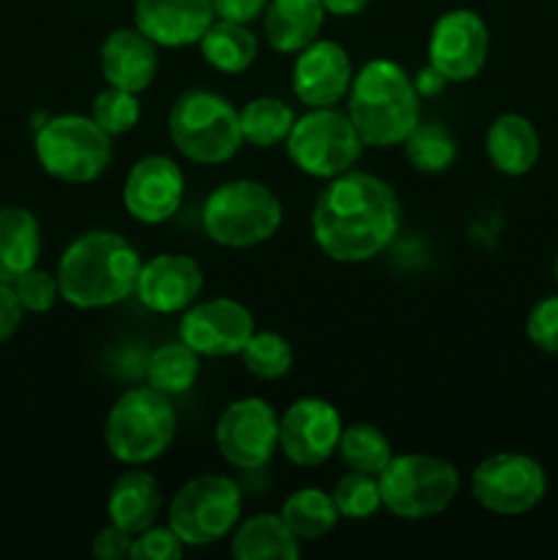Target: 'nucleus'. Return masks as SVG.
<instances>
[{
  "mask_svg": "<svg viewBox=\"0 0 558 560\" xmlns=\"http://www.w3.org/2000/svg\"><path fill=\"white\" fill-rule=\"evenodd\" d=\"M399 230V200L377 175L348 173L328 180L312 208V238L337 262H367L381 255Z\"/></svg>",
  "mask_w": 558,
  "mask_h": 560,
  "instance_id": "obj_1",
  "label": "nucleus"
},
{
  "mask_svg": "<svg viewBox=\"0 0 558 560\" xmlns=\"http://www.w3.org/2000/svg\"><path fill=\"white\" fill-rule=\"evenodd\" d=\"M140 252L113 230H91L71 241L58 260L60 299L77 310H104L135 295Z\"/></svg>",
  "mask_w": 558,
  "mask_h": 560,
  "instance_id": "obj_2",
  "label": "nucleus"
},
{
  "mask_svg": "<svg viewBox=\"0 0 558 560\" xmlns=\"http://www.w3.org/2000/svg\"><path fill=\"white\" fill-rule=\"evenodd\" d=\"M348 118L364 145H403L421 120V96L414 88V77L388 58L364 63L348 91Z\"/></svg>",
  "mask_w": 558,
  "mask_h": 560,
  "instance_id": "obj_3",
  "label": "nucleus"
},
{
  "mask_svg": "<svg viewBox=\"0 0 558 560\" xmlns=\"http://www.w3.org/2000/svg\"><path fill=\"white\" fill-rule=\"evenodd\" d=\"M178 416L167 394L151 386L120 394L104 421V443L118 463L129 468L153 463L175 441Z\"/></svg>",
  "mask_w": 558,
  "mask_h": 560,
  "instance_id": "obj_4",
  "label": "nucleus"
},
{
  "mask_svg": "<svg viewBox=\"0 0 558 560\" xmlns=\"http://www.w3.org/2000/svg\"><path fill=\"white\" fill-rule=\"evenodd\" d=\"M282 202L266 184L235 178L213 189L202 206V230L228 249H252L266 244L282 228Z\"/></svg>",
  "mask_w": 558,
  "mask_h": 560,
  "instance_id": "obj_5",
  "label": "nucleus"
},
{
  "mask_svg": "<svg viewBox=\"0 0 558 560\" xmlns=\"http://www.w3.org/2000/svg\"><path fill=\"white\" fill-rule=\"evenodd\" d=\"M33 151L49 178L91 184L113 164V137L88 115H53L36 126Z\"/></svg>",
  "mask_w": 558,
  "mask_h": 560,
  "instance_id": "obj_6",
  "label": "nucleus"
},
{
  "mask_svg": "<svg viewBox=\"0 0 558 560\" xmlns=\"http://www.w3.org/2000/svg\"><path fill=\"white\" fill-rule=\"evenodd\" d=\"M170 140L195 164H224L241 151V115L213 91H186L167 118Z\"/></svg>",
  "mask_w": 558,
  "mask_h": 560,
  "instance_id": "obj_7",
  "label": "nucleus"
},
{
  "mask_svg": "<svg viewBox=\"0 0 558 560\" xmlns=\"http://www.w3.org/2000/svg\"><path fill=\"white\" fill-rule=\"evenodd\" d=\"M381 501L394 517L427 520L452 506L460 474L452 463L430 454H399L377 474Z\"/></svg>",
  "mask_w": 558,
  "mask_h": 560,
  "instance_id": "obj_8",
  "label": "nucleus"
},
{
  "mask_svg": "<svg viewBox=\"0 0 558 560\" xmlns=\"http://www.w3.org/2000/svg\"><path fill=\"white\" fill-rule=\"evenodd\" d=\"M284 142L290 162L301 173L326 180L353 170L364 151V140L356 131L353 120L348 113L334 107H312L310 113L295 118Z\"/></svg>",
  "mask_w": 558,
  "mask_h": 560,
  "instance_id": "obj_9",
  "label": "nucleus"
},
{
  "mask_svg": "<svg viewBox=\"0 0 558 560\" xmlns=\"http://www.w3.org/2000/svg\"><path fill=\"white\" fill-rule=\"evenodd\" d=\"M170 528L186 547L228 539L241 520V490L233 479L206 474L189 479L170 503Z\"/></svg>",
  "mask_w": 558,
  "mask_h": 560,
  "instance_id": "obj_10",
  "label": "nucleus"
},
{
  "mask_svg": "<svg viewBox=\"0 0 558 560\" xmlns=\"http://www.w3.org/2000/svg\"><path fill=\"white\" fill-rule=\"evenodd\" d=\"M470 492L487 512L498 517H520L542 503L547 492V474L528 454L498 452L476 465Z\"/></svg>",
  "mask_w": 558,
  "mask_h": 560,
  "instance_id": "obj_11",
  "label": "nucleus"
},
{
  "mask_svg": "<svg viewBox=\"0 0 558 560\" xmlns=\"http://www.w3.org/2000/svg\"><path fill=\"white\" fill-rule=\"evenodd\" d=\"M217 448L233 468H266L279 448L277 410L260 397L230 402L217 421Z\"/></svg>",
  "mask_w": 558,
  "mask_h": 560,
  "instance_id": "obj_12",
  "label": "nucleus"
},
{
  "mask_svg": "<svg viewBox=\"0 0 558 560\" xmlns=\"http://www.w3.org/2000/svg\"><path fill=\"white\" fill-rule=\"evenodd\" d=\"M490 55V31L470 9H452L435 20L427 44L430 63L449 82H468L485 69Z\"/></svg>",
  "mask_w": 558,
  "mask_h": 560,
  "instance_id": "obj_13",
  "label": "nucleus"
},
{
  "mask_svg": "<svg viewBox=\"0 0 558 560\" xmlns=\"http://www.w3.org/2000/svg\"><path fill=\"white\" fill-rule=\"evenodd\" d=\"M342 435L339 410L328 399L301 397L279 416V448L301 468H317L337 452Z\"/></svg>",
  "mask_w": 558,
  "mask_h": 560,
  "instance_id": "obj_14",
  "label": "nucleus"
},
{
  "mask_svg": "<svg viewBox=\"0 0 558 560\" xmlns=\"http://www.w3.org/2000/svg\"><path fill=\"white\" fill-rule=\"evenodd\" d=\"M252 334H255V317L235 299L195 301L189 310H184L178 323V339L208 359L241 353Z\"/></svg>",
  "mask_w": 558,
  "mask_h": 560,
  "instance_id": "obj_15",
  "label": "nucleus"
},
{
  "mask_svg": "<svg viewBox=\"0 0 558 560\" xmlns=\"http://www.w3.org/2000/svg\"><path fill=\"white\" fill-rule=\"evenodd\" d=\"M184 173L162 153H151L135 162L124 184V206L137 222L162 224L178 213L184 202Z\"/></svg>",
  "mask_w": 558,
  "mask_h": 560,
  "instance_id": "obj_16",
  "label": "nucleus"
},
{
  "mask_svg": "<svg viewBox=\"0 0 558 560\" xmlns=\"http://www.w3.org/2000/svg\"><path fill=\"white\" fill-rule=\"evenodd\" d=\"M353 85V66L342 44L315 38L295 52L293 93L306 107H337Z\"/></svg>",
  "mask_w": 558,
  "mask_h": 560,
  "instance_id": "obj_17",
  "label": "nucleus"
},
{
  "mask_svg": "<svg viewBox=\"0 0 558 560\" xmlns=\"http://www.w3.org/2000/svg\"><path fill=\"white\" fill-rule=\"evenodd\" d=\"M202 293V268L189 255H156L142 262L135 295L156 315H175L189 310Z\"/></svg>",
  "mask_w": 558,
  "mask_h": 560,
  "instance_id": "obj_18",
  "label": "nucleus"
},
{
  "mask_svg": "<svg viewBox=\"0 0 558 560\" xmlns=\"http://www.w3.org/2000/svg\"><path fill=\"white\" fill-rule=\"evenodd\" d=\"M211 0H137L135 27L156 47H191L213 22Z\"/></svg>",
  "mask_w": 558,
  "mask_h": 560,
  "instance_id": "obj_19",
  "label": "nucleus"
},
{
  "mask_svg": "<svg viewBox=\"0 0 558 560\" xmlns=\"http://www.w3.org/2000/svg\"><path fill=\"white\" fill-rule=\"evenodd\" d=\"M98 63H102L107 85L142 93L156 80V44L137 27H118L104 38L102 49H98Z\"/></svg>",
  "mask_w": 558,
  "mask_h": 560,
  "instance_id": "obj_20",
  "label": "nucleus"
},
{
  "mask_svg": "<svg viewBox=\"0 0 558 560\" xmlns=\"http://www.w3.org/2000/svg\"><path fill=\"white\" fill-rule=\"evenodd\" d=\"M485 151L492 167L509 178L531 173L539 162L542 140L536 126L520 113H503L485 135Z\"/></svg>",
  "mask_w": 558,
  "mask_h": 560,
  "instance_id": "obj_21",
  "label": "nucleus"
},
{
  "mask_svg": "<svg viewBox=\"0 0 558 560\" xmlns=\"http://www.w3.org/2000/svg\"><path fill=\"white\" fill-rule=\"evenodd\" d=\"M326 9L323 0H268L263 33L277 52L295 55L321 38Z\"/></svg>",
  "mask_w": 558,
  "mask_h": 560,
  "instance_id": "obj_22",
  "label": "nucleus"
},
{
  "mask_svg": "<svg viewBox=\"0 0 558 560\" xmlns=\"http://www.w3.org/2000/svg\"><path fill=\"white\" fill-rule=\"evenodd\" d=\"M162 512V492L156 479L148 470L131 468L115 479L107 495L109 523L124 528L126 534L137 536L156 523Z\"/></svg>",
  "mask_w": 558,
  "mask_h": 560,
  "instance_id": "obj_23",
  "label": "nucleus"
},
{
  "mask_svg": "<svg viewBox=\"0 0 558 560\" xmlns=\"http://www.w3.org/2000/svg\"><path fill=\"white\" fill-rule=\"evenodd\" d=\"M42 255V224L36 213L22 206L0 208V282H16L38 266Z\"/></svg>",
  "mask_w": 558,
  "mask_h": 560,
  "instance_id": "obj_24",
  "label": "nucleus"
},
{
  "mask_svg": "<svg viewBox=\"0 0 558 560\" xmlns=\"http://www.w3.org/2000/svg\"><path fill=\"white\" fill-rule=\"evenodd\" d=\"M230 552L239 560H295L301 556V541L282 514H255L235 525Z\"/></svg>",
  "mask_w": 558,
  "mask_h": 560,
  "instance_id": "obj_25",
  "label": "nucleus"
},
{
  "mask_svg": "<svg viewBox=\"0 0 558 560\" xmlns=\"http://www.w3.org/2000/svg\"><path fill=\"white\" fill-rule=\"evenodd\" d=\"M200 52L211 69L222 74H241L257 60V36L244 22L213 20L202 33Z\"/></svg>",
  "mask_w": 558,
  "mask_h": 560,
  "instance_id": "obj_26",
  "label": "nucleus"
},
{
  "mask_svg": "<svg viewBox=\"0 0 558 560\" xmlns=\"http://www.w3.org/2000/svg\"><path fill=\"white\" fill-rule=\"evenodd\" d=\"M282 520L299 541H317L326 539L337 525L339 512L337 503L328 492L317 490V487H301L288 501L282 503Z\"/></svg>",
  "mask_w": 558,
  "mask_h": 560,
  "instance_id": "obj_27",
  "label": "nucleus"
},
{
  "mask_svg": "<svg viewBox=\"0 0 558 560\" xmlns=\"http://www.w3.org/2000/svg\"><path fill=\"white\" fill-rule=\"evenodd\" d=\"M148 386L167 397L186 394L200 375V353L189 348L184 339L162 342L148 359Z\"/></svg>",
  "mask_w": 558,
  "mask_h": 560,
  "instance_id": "obj_28",
  "label": "nucleus"
},
{
  "mask_svg": "<svg viewBox=\"0 0 558 560\" xmlns=\"http://www.w3.org/2000/svg\"><path fill=\"white\" fill-rule=\"evenodd\" d=\"M244 142L257 148H274L288 140L295 124V113L277 96H257L239 109Z\"/></svg>",
  "mask_w": 558,
  "mask_h": 560,
  "instance_id": "obj_29",
  "label": "nucleus"
},
{
  "mask_svg": "<svg viewBox=\"0 0 558 560\" xmlns=\"http://www.w3.org/2000/svg\"><path fill=\"white\" fill-rule=\"evenodd\" d=\"M405 156L419 173H446L457 159V140L452 131L438 120H419L416 129L403 142Z\"/></svg>",
  "mask_w": 558,
  "mask_h": 560,
  "instance_id": "obj_30",
  "label": "nucleus"
},
{
  "mask_svg": "<svg viewBox=\"0 0 558 560\" xmlns=\"http://www.w3.org/2000/svg\"><path fill=\"white\" fill-rule=\"evenodd\" d=\"M337 454L350 470H359V474L370 476L381 474L394 457L388 438L375 424H364V421L342 427Z\"/></svg>",
  "mask_w": 558,
  "mask_h": 560,
  "instance_id": "obj_31",
  "label": "nucleus"
},
{
  "mask_svg": "<svg viewBox=\"0 0 558 560\" xmlns=\"http://www.w3.org/2000/svg\"><path fill=\"white\" fill-rule=\"evenodd\" d=\"M244 366L249 375L260 377V381H279L293 366V348L288 339L277 331H257L249 337V342L241 350Z\"/></svg>",
  "mask_w": 558,
  "mask_h": 560,
  "instance_id": "obj_32",
  "label": "nucleus"
},
{
  "mask_svg": "<svg viewBox=\"0 0 558 560\" xmlns=\"http://www.w3.org/2000/svg\"><path fill=\"white\" fill-rule=\"evenodd\" d=\"M332 498L337 503L339 517L345 520H367L383 506L377 476L359 474V470L342 476L337 481V487H334Z\"/></svg>",
  "mask_w": 558,
  "mask_h": 560,
  "instance_id": "obj_33",
  "label": "nucleus"
},
{
  "mask_svg": "<svg viewBox=\"0 0 558 560\" xmlns=\"http://www.w3.org/2000/svg\"><path fill=\"white\" fill-rule=\"evenodd\" d=\"M140 98H137V93L124 91V88L109 85L104 88L102 93H96V98H93L91 118L96 120L109 137L126 135V131L135 129V126L140 124Z\"/></svg>",
  "mask_w": 558,
  "mask_h": 560,
  "instance_id": "obj_34",
  "label": "nucleus"
},
{
  "mask_svg": "<svg viewBox=\"0 0 558 560\" xmlns=\"http://www.w3.org/2000/svg\"><path fill=\"white\" fill-rule=\"evenodd\" d=\"M11 288H14L22 310L31 312V315H44V312L53 310L60 299L58 277L38 266H33L31 271L22 273L16 282H11Z\"/></svg>",
  "mask_w": 558,
  "mask_h": 560,
  "instance_id": "obj_35",
  "label": "nucleus"
},
{
  "mask_svg": "<svg viewBox=\"0 0 558 560\" xmlns=\"http://www.w3.org/2000/svg\"><path fill=\"white\" fill-rule=\"evenodd\" d=\"M525 334L531 345L545 353H558V293L545 295L531 306L525 317Z\"/></svg>",
  "mask_w": 558,
  "mask_h": 560,
  "instance_id": "obj_36",
  "label": "nucleus"
},
{
  "mask_svg": "<svg viewBox=\"0 0 558 560\" xmlns=\"http://www.w3.org/2000/svg\"><path fill=\"white\" fill-rule=\"evenodd\" d=\"M186 545L175 536V530L170 528H146L142 534L135 536V545H131V560H178L184 556Z\"/></svg>",
  "mask_w": 558,
  "mask_h": 560,
  "instance_id": "obj_37",
  "label": "nucleus"
},
{
  "mask_svg": "<svg viewBox=\"0 0 558 560\" xmlns=\"http://www.w3.org/2000/svg\"><path fill=\"white\" fill-rule=\"evenodd\" d=\"M131 545H135V536L126 534L124 528L109 523L107 528L98 530L91 550L96 560H124V558H131Z\"/></svg>",
  "mask_w": 558,
  "mask_h": 560,
  "instance_id": "obj_38",
  "label": "nucleus"
},
{
  "mask_svg": "<svg viewBox=\"0 0 558 560\" xmlns=\"http://www.w3.org/2000/svg\"><path fill=\"white\" fill-rule=\"evenodd\" d=\"M22 317H25V310H22L14 288L9 282H0V345L9 342L20 331Z\"/></svg>",
  "mask_w": 558,
  "mask_h": 560,
  "instance_id": "obj_39",
  "label": "nucleus"
},
{
  "mask_svg": "<svg viewBox=\"0 0 558 560\" xmlns=\"http://www.w3.org/2000/svg\"><path fill=\"white\" fill-rule=\"evenodd\" d=\"M213 3V14L219 20H233V22H255L257 16H263L266 11L268 0H211Z\"/></svg>",
  "mask_w": 558,
  "mask_h": 560,
  "instance_id": "obj_40",
  "label": "nucleus"
},
{
  "mask_svg": "<svg viewBox=\"0 0 558 560\" xmlns=\"http://www.w3.org/2000/svg\"><path fill=\"white\" fill-rule=\"evenodd\" d=\"M446 85H449V80L432 63L425 66V69L414 77V88L421 98L438 96V93H441Z\"/></svg>",
  "mask_w": 558,
  "mask_h": 560,
  "instance_id": "obj_41",
  "label": "nucleus"
},
{
  "mask_svg": "<svg viewBox=\"0 0 558 560\" xmlns=\"http://www.w3.org/2000/svg\"><path fill=\"white\" fill-rule=\"evenodd\" d=\"M370 3L372 0H323V9L332 16H356Z\"/></svg>",
  "mask_w": 558,
  "mask_h": 560,
  "instance_id": "obj_42",
  "label": "nucleus"
},
{
  "mask_svg": "<svg viewBox=\"0 0 558 560\" xmlns=\"http://www.w3.org/2000/svg\"><path fill=\"white\" fill-rule=\"evenodd\" d=\"M553 273H556V284H558V255H556V266H553Z\"/></svg>",
  "mask_w": 558,
  "mask_h": 560,
  "instance_id": "obj_43",
  "label": "nucleus"
}]
</instances>
